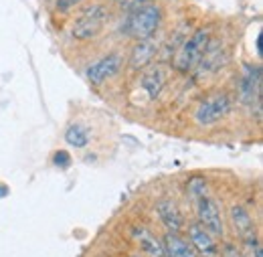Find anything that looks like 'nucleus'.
I'll return each instance as SVG.
<instances>
[{
	"instance_id": "11",
	"label": "nucleus",
	"mask_w": 263,
	"mask_h": 257,
	"mask_svg": "<svg viewBox=\"0 0 263 257\" xmlns=\"http://www.w3.org/2000/svg\"><path fill=\"white\" fill-rule=\"evenodd\" d=\"M156 53V45L146 39V41H138L132 49V55H130V67L132 69H144L146 65L152 61Z\"/></svg>"
},
{
	"instance_id": "17",
	"label": "nucleus",
	"mask_w": 263,
	"mask_h": 257,
	"mask_svg": "<svg viewBox=\"0 0 263 257\" xmlns=\"http://www.w3.org/2000/svg\"><path fill=\"white\" fill-rule=\"evenodd\" d=\"M69 162H71V156H69L67 152H63V150L55 154V164H57V166H63V168H67V166H69Z\"/></svg>"
},
{
	"instance_id": "1",
	"label": "nucleus",
	"mask_w": 263,
	"mask_h": 257,
	"mask_svg": "<svg viewBox=\"0 0 263 257\" xmlns=\"http://www.w3.org/2000/svg\"><path fill=\"white\" fill-rule=\"evenodd\" d=\"M162 23V10L156 4H142L132 10V14L126 19V32L138 39L146 41L158 31Z\"/></svg>"
},
{
	"instance_id": "16",
	"label": "nucleus",
	"mask_w": 263,
	"mask_h": 257,
	"mask_svg": "<svg viewBox=\"0 0 263 257\" xmlns=\"http://www.w3.org/2000/svg\"><path fill=\"white\" fill-rule=\"evenodd\" d=\"M189 193L193 194L195 198H198V196H202V194L206 193V182H204V178H193L191 185H189Z\"/></svg>"
},
{
	"instance_id": "6",
	"label": "nucleus",
	"mask_w": 263,
	"mask_h": 257,
	"mask_svg": "<svg viewBox=\"0 0 263 257\" xmlns=\"http://www.w3.org/2000/svg\"><path fill=\"white\" fill-rule=\"evenodd\" d=\"M239 96H241L243 103L259 101V96H261V67L247 65L243 69L241 83H239Z\"/></svg>"
},
{
	"instance_id": "5",
	"label": "nucleus",
	"mask_w": 263,
	"mask_h": 257,
	"mask_svg": "<svg viewBox=\"0 0 263 257\" xmlns=\"http://www.w3.org/2000/svg\"><path fill=\"white\" fill-rule=\"evenodd\" d=\"M197 213L198 219H200V227H204L211 235H217L221 237L225 233V227H223V217H221V209H219V203L206 194L198 196L197 198Z\"/></svg>"
},
{
	"instance_id": "9",
	"label": "nucleus",
	"mask_w": 263,
	"mask_h": 257,
	"mask_svg": "<svg viewBox=\"0 0 263 257\" xmlns=\"http://www.w3.org/2000/svg\"><path fill=\"white\" fill-rule=\"evenodd\" d=\"M156 211H158L160 221H162L164 227L168 229V233H178V231L182 229V215H180L178 207H176L170 198H162V200H158Z\"/></svg>"
},
{
	"instance_id": "8",
	"label": "nucleus",
	"mask_w": 263,
	"mask_h": 257,
	"mask_svg": "<svg viewBox=\"0 0 263 257\" xmlns=\"http://www.w3.org/2000/svg\"><path fill=\"white\" fill-rule=\"evenodd\" d=\"M231 221L235 227V233L241 237V241H253L255 239V223L251 219V215L243 209V207H233L231 209Z\"/></svg>"
},
{
	"instance_id": "7",
	"label": "nucleus",
	"mask_w": 263,
	"mask_h": 257,
	"mask_svg": "<svg viewBox=\"0 0 263 257\" xmlns=\"http://www.w3.org/2000/svg\"><path fill=\"white\" fill-rule=\"evenodd\" d=\"M124 65V59L118 55V53H111L103 59H99L98 63H93L87 69V79L93 83V85H101L103 81H107L109 77H114Z\"/></svg>"
},
{
	"instance_id": "19",
	"label": "nucleus",
	"mask_w": 263,
	"mask_h": 257,
	"mask_svg": "<svg viewBox=\"0 0 263 257\" xmlns=\"http://www.w3.org/2000/svg\"><path fill=\"white\" fill-rule=\"evenodd\" d=\"M223 257H243V255L237 251V247H235V245H225V249H223Z\"/></svg>"
},
{
	"instance_id": "18",
	"label": "nucleus",
	"mask_w": 263,
	"mask_h": 257,
	"mask_svg": "<svg viewBox=\"0 0 263 257\" xmlns=\"http://www.w3.org/2000/svg\"><path fill=\"white\" fill-rule=\"evenodd\" d=\"M247 247H249V251H251V257H263L261 255V245L257 243V239L247 241Z\"/></svg>"
},
{
	"instance_id": "2",
	"label": "nucleus",
	"mask_w": 263,
	"mask_h": 257,
	"mask_svg": "<svg viewBox=\"0 0 263 257\" xmlns=\"http://www.w3.org/2000/svg\"><path fill=\"white\" fill-rule=\"evenodd\" d=\"M211 43V34L206 29H198L193 32L191 39H186L182 43V47L176 51L174 55V67L180 71V73H189L191 69H195L206 49V45Z\"/></svg>"
},
{
	"instance_id": "21",
	"label": "nucleus",
	"mask_w": 263,
	"mask_h": 257,
	"mask_svg": "<svg viewBox=\"0 0 263 257\" xmlns=\"http://www.w3.org/2000/svg\"><path fill=\"white\" fill-rule=\"evenodd\" d=\"M162 257H168V255H162Z\"/></svg>"
},
{
	"instance_id": "14",
	"label": "nucleus",
	"mask_w": 263,
	"mask_h": 257,
	"mask_svg": "<svg viewBox=\"0 0 263 257\" xmlns=\"http://www.w3.org/2000/svg\"><path fill=\"white\" fill-rule=\"evenodd\" d=\"M134 235L138 237V241H140V245L150 253V255H156V257H162L164 255V247H162V243H158V239H154V235H150L146 229H136L134 231Z\"/></svg>"
},
{
	"instance_id": "15",
	"label": "nucleus",
	"mask_w": 263,
	"mask_h": 257,
	"mask_svg": "<svg viewBox=\"0 0 263 257\" xmlns=\"http://www.w3.org/2000/svg\"><path fill=\"white\" fill-rule=\"evenodd\" d=\"M65 140L69 146L85 148L87 142H89V136H87V130L81 128V126H69L65 132Z\"/></svg>"
},
{
	"instance_id": "13",
	"label": "nucleus",
	"mask_w": 263,
	"mask_h": 257,
	"mask_svg": "<svg viewBox=\"0 0 263 257\" xmlns=\"http://www.w3.org/2000/svg\"><path fill=\"white\" fill-rule=\"evenodd\" d=\"M142 87L148 91V96L152 97V99H156V97L160 96V91L164 87V73H162V69L160 67L150 69L144 75V79H142Z\"/></svg>"
},
{
	"instance_id": "20",
	"label": "nucleus",
	"mask_w": 263,
	"mask_h": 257,
	"mask_svg": "<svg viewBox=\"0 0 263 257\" xmlns=\"http://www.w3.org/2000/svg\"><path fill=\"white\" fill-rule=\"evenodd\" d=\"M261 41H263V36L259 34V36H257V53H259V55H261Z\"/></svg>"
},
{
	"instance_id": "4",
	"label": "nucleus",
	"mask_w": 263,
	"mask_h": 257,
	"mask_svg": "<svg viewBox=\"0 0 263 257\" xmlns=\"http://www.w3.org/2000/svg\"><path fill=\"white\" fill-rule=\"evenodd\" d=\"M229 112H231L229 96L217 94V96H211L209 99H204L198 105L195 118H197V122L200 126H211V124H217L219 120H223Z\"/></svg>"
},
{
	"instance_id": "12",
	"label": "nucleus",
	"mask_w": 263,
	"mask_h": 257,
	"mask_svg": "<svg viewBox=\"0 0 263 257\" xmlns=\"http://www.w3.org/2000/svg\"><path fill=\"white\" fill-rule=\"evenodd\" d=\"M162 247L166 249L168 257H197V253L193 251V247L184 239H180L176 233H168L166 235Z\"/></svg>"
},
{
	"instance_id": "3",
	"label": "nucleus",
	"mask_w": 263,
	"mask_h": 257,
	"mask_svg": "<svg viewBox=\"0 0 263 257\" xmlns=\"http://www.w3.org/2000/svg\"><path fill=\"white\" fill-rule=\"evenodd\" d=\"M107 16H109V12H107V8L101 6V4L85 8V10L79 14V19L75 21L73 29H71L73 39H77V41H87V39L98 36L99 32H101V29H103V25H105V21H107Z\"/></svg>"
},
{
	"instance_id": "10",
	"label": "nucleus",
	"mask_w": 263,
	"mask_h": 257,
	"mask_svg": "<svg viewBox=\"0 0 263 257\" xmlns=\"http://www.w3.org/2000/svg\"><path fill=\"white\" fill-rule=\"evenodd\" d=\"M189 235H191V241L195 245L200 255L204 257H217L219 249H217V243L213 241V235L200 225H193L189 229Z\"/></svg>"
}]
</instances>
